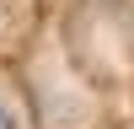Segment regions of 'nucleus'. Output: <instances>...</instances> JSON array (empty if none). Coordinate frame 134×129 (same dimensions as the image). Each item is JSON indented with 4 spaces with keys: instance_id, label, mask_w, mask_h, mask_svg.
I'll return each instance as SVG.
<instances>
[{
    "instance_id": "1",
    "label": "nucleus",
    "mask_w": 134,
    "mask_h": 129,
    "mask_svg": "<svg viewBox=\"0 0 134 129\" xmlns=\"http://www.w3.org/2000/svg\"><path fill=\"white\" fill-rule=\"evenodd\" d=\"M0 129H16V118L5 113V102H0Z\"/></svg>"
}]
</instances>
